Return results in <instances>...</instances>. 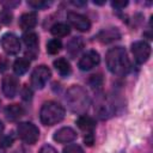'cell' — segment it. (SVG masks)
<instances>
[{
    "label": "cell",
    "instance_id": "obj_20",
    "mask_svg": "<svg viewBox=\"0 0 153 153\" xmlns=\"http://www.w3.org/2000/svg\"><path fill=\"white\" fill-rule=\"evenodd\" d=\"M29 67H30V61L26 60V59H24V57L17 59V60L14 61V63H13V71H14V73H16L17 75H23V74H25V73L27 72Z\"/></svg>",
    "mask_w": 153,
    "mask_h": 153
},
{
    "label": "cell",
    "instance_id": "obj_32",
    "mask_svg": "<svg viewBox=\"0 0 153 153\" xmlns=\"http://www.w3.org/2000/svg\"><path fill=\"white\" fill-rule=\"evenodd\" d=\"M2 131H4V124H2V122L0 121V135L2 134Z\"/></svg>",
    "mask_w": 153,
    "mask_h": 153
},
{
    "label": "cell",
    "instance_id": "obj_25",
    "mask_svg": "<svg viewBox=\"0 0 153 153\" xmlns=\"http://www.w3.org/2000/svg\"><path fill=\"white\" fill-rule=\"evenodd\" d=\"M102 76L100 75H92L91 79H90V84L93 86V87H99L102 86Z\"/></svg>",
    "mask_w": 153,
    "mask_h": 153
},
{
    "label": "cell",
    "instance_id": "obj_29",
    "mask_svg": "<svg viewBox=\"0 0 153 153\" xmlns=\"http://www.w3.org/2000/svg\"><path fill=\"white\" fill-rule=\"evenodd\" d=\"M31 96H32L31 90H30L27 86L24 87V90H23V98H24L25 100H29V99H31Z\"/></svg>",
    "mask_w": 153,
    "mask_h": 153
},
{
    "label": "cell",
    "instance_id": "obj_8",
    "mask_svg": "<svg viewBox=\"0 0 153 153\" xmlns=\"http://www.w3.org/2000/svg\"><path fill=\"white\" fill-rule=\"evenodd\" d=\"M100 61L99 54L96 50H88L86 51L79 60L78 62V67L81 71H90L93 67H96Z\"/></svg>",
    "mask_w": 153,
    "mask_h": 153
},
{
    "label": "cell",
    "instance_id": "obj_10",
    "mask_svg": "<svg viewBox=\"0 0 153 153\" xmlns=\"http://www.w3.org/2000/svg\"><path fill=\"white\" fill-rule=\"evenodd\" d=\"M2 92L7 98H13L18 92V79L13 75H6L1 82Z\"/></svg>",
    "mask_w": 153,
    "mask_h": 153
},
{
    "label": "cell",
    "instance_id": "obj_31",
    "mask_svg": "<svg viewBox=\"0 0 153 153\" xmlns=\"http://www.w3.org/2000/svg\"><path fill=\"white\" fill-rule=\"evenodd\" d=\"M72 4L74 6H84L86 5V1H72Z\"/></svg>",
    "mask_w": 153,
    "mask_h": 153
},
{
    "label": "cell",
    "instance_id": "obj_12",
    "mask_svg": "<svg viewBox=\"0 0 153 153\" xmlns=\"http://www.w3.org/2000/svg\"><path fill=\"white\" fill-rule=\"evenodd\" d=\"M94 111L97 112V116L99 118L105 120V118H109L110 116H112L114 108H112V105H111V103L109 100H106L105 98H102L97 103V105L94 108Z\"/></svg>",
    "mask_w": 153,
    "mask_h": 153
},
{
    "label": "cell",
    "instance_id": "obj_16",
    "mask_svg": "<svg viewBox=\"0 0 153 153\" xmlns=\"http://www.w3.org/2000/svg\"><path fill=\"white\" fill-rule=\"evenodd\" d=\"M76 126L81 130H84L86 133H92L93 129H94V127H96V122H94V120L92 117L86 116V115H81L76 120Z\"/></svg>",
    "mask_w": 153,
    "mask_h": 153
},
{
    "label": "cell",
    "instance_id": "obj_6",
    "mask_svg": "<svg viewBox=\"0 0 153 153\" xmlns=\"http://www.w3.org/2000/svg\"><path fill=\"white\" fill-rule=\"evenodd\" d=\"M131 53L137 63H145L151 55V45L145 41H137L131 44Z\"/></svg>",
    "mask_w": 153,
    "mask_h": 153
},
{
    "label": "cell",
    "instance_id": "obj_13",
    "mask_svg": "<svg viewBox=\"0 0 153 153\" xmlns=\"http://www.w3.org/2000/svg\"><path fill=\"white\" fill-rule=\"evenodd\" d=\"M120 37H121V33H120L118 29H116V27L104 29V30H102V31L97 35V38H98L102 43H111V42L118 39Z\"/></svg>",
    "mask_w": 153,
    "mask_h": 153
},
{
    "label": "cell",
    "instance_id": "obj_17",
    "mask_svg": "<svg viewBox=\"0 0 153 153\" xmlns=\"http://www.w3.org/2000/svg\"><path fill=\"white\" fill-rule=\"evenodd\" d=\"M82 48H84V42H82V39H81L80 37H74V38H72V39L68 42V44H67V51H68V54H69L72 57H75V56L81 51Z\"/></svg>",
    "mask_w": 153,
    "mask_h": 153
},
{
    "label": "cell",
    "instance_id": "obj_2",
    "mask_svg": "<svg viewBox=\"0 0 153 153\" xmlns=\"http://www.w3.org/2000/svg\"><path fill=\"white\" fill-rule=\"evenodd\" d=\"M66 102L68 108L76 114H82L88 106V97L81 86H72L66 93Z\"/></svg>",
    "mask_w": 153,
    "mask_h": 153
},
{
    "label": "cell",
    "instance_id": "obj_18",
    "mask_svg": "<svg viewBox=\"0 0 153 153\" xmlns=\"http://www.w3.org/2000/svg\"><path fill=\"white\" fill-rule=\"evenodd\" d=\"M54 67L56 68V71L62 75V76H67L71 74V65L69 62L63 59V57H60L57 60L54 61Z\"/></svg>",
    "mask_w": 153,
    "mask_h": 153
},
{
    "label": "cell",
    "instance_id": "obj_24",
    "mask_svg": "<svg viewBox=\"0 0 153 153\" xmlns=\"http://www.w3.org/2000/svg\"><path fill=\"white\" fill-rule=\"evenodd\" d=\"M63 153H84L82 148L79 145H68L67 147H65Z\"/></svg>",
    "mask_w": 153,
    "mask_h": 153
},
{
    "label": "cell",
    "instance_id": "obj_7",
    "mask_svg": "<svg viewBox=\"0 0 153 153\" xmlns=\"http://www.w3.org/2000/svg\"><path fill=\"white\" fill-rule=\"evenodd\" d=\"M2 49L8 55H16L20 50V42L19 38L13 33H5L1 38Z\"/></svg>",
    "mask_w": 153,
    "mask_h": 153
},
{
    "label": "cell",
    "instance_id": "obj_4",
    "mask_svg": "<svg viewBox=\"0 0 153 153\" xmlns=\"http://www.w3.org/2000/svg\"><path fill=\"white\" fill-rule=\"evenodd\" d=\"M17 133H18V136L25 143H29V145H33L39 137L38 128L31 122H22V123H19L18 127H17Z\"/></svg>",
    "mask_w": 153,
    "mask_h": 153
},
{
    "label": "cell",
    "instance_id": "obj_15",
    "mask_svg": "<svg viewBox=\"0 0 153 153\" xmlns=\"http://www.w3.org/2000/svg\"><path fill=\"white\" fill-rule=\"evenodd\" d=\"M5 115L10 121H17L24 115V109L18 104H11L5 108Z\"/></svg>",
    "mask_w": 153,
    "mask_h": 153
},
{
    "label": "cell",
    "instance_id": "obj_14",
    "mask_svg": "<svg viewBox=\"0 0 153 153\" xmlns=\"http://www.w3.org/2000/svg\"><path fill=\"white\" fill-rule=\"evenodd\" d=\"M37 24V16L35 12H27L24 13L19 18V26L23 30H30Z\"/></svg>",
    "mask_w": 153,
    "mask_h": 153
},
{
    "label": "cell",
    "instance_id": "obj_23",
    "mask_svg": "<svg viewBox=\"0 0 153 153\" xmlns=\"http://www.w3.org/2000/svg\"><path fill=\"white\" fill-rule=\"evenodd\" d=\"M50 4H51V2L44 1V0H29V1H27V5L31 6L32 8H36V10H41V8L48 7Z\"/></svg>",
    "mask_w": 153,
    "mask_h": 153
},
{
    "label": "cell",
    "instance_id": "obj_22",
    "mask_svg": "<svg viewBox=\"0 0 153 153\" xmlns=\"http://www.w3.org/2000/svg\"><path fill=\"white\" fill-rule=\"evenodd\" d=\"M61 48H62V43L57 38H53V39L48 41V43H47V51L51 55L57 54L61 50Z\"/></svg>",
    "mask_w": 153,
    "mask_h": 153
},
{
    "label": "cell",
    "instance_id": "obj_28",
    "mask_svg": "<svg viewBox=\"0 0 153 153\" xmlns=\"http://www.w3.org/2000/svg\"><path fill=\"white\" fill-rule=\"evenodd\" d=\"M84 141H85V143H86L87 146H92L93 142H94V136H93V134H92V133H87V134L85 135V137H84Z\"/></svg>",
    "mask_w": 153,
    "mask_h": 153
},
{
    "label": "cell",
    "instance_id": "obj_5",
    "mask_svg": "<svg viewBox=\"0 0 153 153\" xmlns=\"http://www.w3.org/2000/svg\"><path fill=\"white\" fill-rule=\"evenodd\" d=\"M50 75H51V72L47 66L44 65L37 66L31 74V85L35 88H43L47 81L49 80Z\"/></svg>",
    "mask_w": 153,
    "mask_h": 153
},
{
    "label": "cell",
    "instance_id": "obj_30",
    "mask_svg": "<svg viewBox=\"0 0 153 153\" xmlns=\"http://www.w3.org/2000/svg\"><path fill=\"white\" fill-rule=\"evenodd\" d=\"M12 142H13V136H12V135H11V136H6V137L2 140V146H4V147H8V146L12 145Z\"/></svg>",
    "mask_w": 153,
    "mask_h": 153
},
{
    "label": "cell",
    "instance_id": "obj_27",
    "mask_svg": "<svg viewBox=\"0 0 153 153\" xmlns=\"http://www.w3.org/2000/svg\"><path fill=\"white\" fill-rule=\"evenodd\" d=\"M111 5H112V7L121 10V8H124V7L128 5V1H124V0H123V1H118V0H116V1H112Z\"/></svg>",
    "mask_w": 153,
    "mask_h": 153
},
{
    "label": "cell",
    "instance_id": "obj_21",
    "mask_svg": "<svg viewBox=\"0 0 153 153\" xmlns=\"http://www.w3.org/2000/svg\"><path fill=\"white\" fill-rule=\"evenodd\" d=\"M69 26L65 23H56L50 27V32L55 37H65L69 33Z\"/></svg>",
    "mask_w": 153,
    "mask_h": 153
},
{
    "label": "cell",
    "instance_id": "obj_11",
    "mask_svg": "<svg viewBox=\"0 0 153 153\" xmlns=\"http://www.w3.org/2000/svg\"><path fill=\"white\" fill-rule=\"evenodd\" d=\"M75 137H76V133L71 127L60 128L59 130L55 131V134L53 136V139L56 142H59V143H68V142H72L73 140H75Z\"/></svg>",
    "mask_w": 153,
    "mask_h": 153
},
{
    "label": "cell",
    "instance_id": "obj_9",
    "mask_svg": "<svg viewBox=\"0 0 153 153\" xmlns=\"http://www.w3.org/2000/svg\"><path fill=\"white\" fill-rule=\"evenodd\" d=\"M67 19L72 26H74L79 31H88L91 27V23L87 17L76 13V12H68L67 13Z\"/></svg>",
    "mask_w": 153,
    "mask_h": 153
},
{
    "label": "cell",
    "instance_id": "obj_3",
    "mask_svg": "<svg viewBox=\"0 0 153 153\" xmlns=\"http://www.w3.org/2000/svg\"><path fill=\"white\" fill-rule=\"evenodd\" d=\"M65 117V108L56 102H45L39 112L41 122L44 126H54L59 122H61Z\"/></svg>",
    "mask_w": 153,
    "mask_h": 153
},
{
    "label": "cell",
    "instance_id": "obj_19",
    "mask_svg": "<svg viewBox=\"0 0 153 153\" xmlns=\"http://www.w3.org/2000/svg\"><path fill=\"white\" fill-rule=\"evenodd\" d=\"M23 41H24V43H25V45H26V48L29 50H35V51L37 50V47H38V36L35 32L29 31V32L24 33Z\"/></svg>",
    "mask_w": 153,
    "mask_h": 153
},
{
    "label": "cell",
    "instance_id": "obj_1",
    "mask_svg": "<svg viewBox=\"0 0 153 153\" xmlns=\"http://www.w3.org/2000/svg\"><path fill=\"white\" fill-rule=\"evenodd\" d=\"M105 62H106L108 69L116 75H126L130 68L129 59L127 56L124 48L122 47L111 48L106 53Z\"/></svg>",
    "mask_w": 153,
    "mask_h": 153
},
{
    "label": "cell",
    "instance_id": "obj_26",
    "mask_svg": "<svg viewBox=\"0 0 153 153\" xmlns=\"http://www.w3.org/2000/svg\"><path fill=\"white\" fill-rule=\"evenodd\" d=\"M39 153H57V152H56V149H55L53 146H50V145H44V146H42V148L39 149Z\"/></svg>",
    "mask_w": 153,
    "mask_h": 153
}]
</instances>
